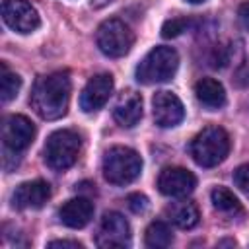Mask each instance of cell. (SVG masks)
<instances>
[{
	"instance_id": "obj_1",
	"label": "cell",
	"mask_w": 249,
	"mask_h": 249,
	"mask_svg": "<svg viewBox=\"0 0 249 249\" xmlns=\"http://www.w3.org/2000/svg\"><path fill=\"white\" fill-rule=\"evenodd\" d=\"M70 88L72 84L68 72H51L35 82L29 103L41 119L56 121L68 111Z\"/></svg>"
},
{
	"instance_id": "obj_2",
	"label": "cell",
	"mask_w": 249,
	"mask_h": 249,
	"mask_svg": "<svg viewBox=\"0 0 249 249\" xmlns=\"http://www.w3.org/2000/svg\"><path fill=\"white\" fill-rule=\"evenodd\" d=\"M230 152V136L222 126L210 124L202 128L191 142V156L202 167H214L226 160Z\"/></svg>"
},
{
	"instance_id": "obj_3",
	"label": "cell",
	"mask_w": 249,
	"mask_h": 249,
	"mask_svg": "<svg viewBox=\"0 0 249 249\" xmlns=\"http://www.w3.org/2000/svg\"><path fill=\"white\" fill-rule=\"evenodd\" d=\"M142 171V160L128 146H113L103 156V177L111 185H128Z\"/></svg>"
},
{
	"instance_id": "obj_4",
	"label": "cell",
	"mask_w": 249,
	"mask_h": 249,
	"mask_svg": "<svg viewBox=\"0 0 249 249\" xmlns=\"http://www.w3.org/2000/svg\"><path fill=\"white\" fill-rule=\"evenodd\" d=\"M80 148H82V140L78 132L70 128L54 130L47 138L45 148H43L45 163L54 171H64L76 163L80 156Z\"/></svg>"
},
{
	"instance_id": "obj_5",
	"label": "cell",
	"mask_w": 249,
	"mask_h": 249,
	"mask_svg": "<svg viewBox=\"0 0 249 249\" xmlns=\"http://www.w3.org/2000/svg\"><path fill=\"white\" fill-rule=\"evenodd\" d=\"M179 54L171 47H154L136 66V80L140 84H161L175 76Z\"/></svg>"
},
{
	"instance_id": "obj_6",
	"label": "cell",
	"mask_w": 249,
	"mask_h": 249,
	"mask_svg": "<svg viewBox=\"0 0 249 249\" xmlns=\"http://www.w3.org/2000/svg\"><path fill=\"white\" fill-rule=\"evenodd\" d=\"M95 43L103 54H107L111 58H119L130 51V47L134 43V33L130 31V27L124 21L111 18V19H105L97 27Z\"/></svg>"
},
{
	"instance_id": "obj_7",
	"label": "cell",
	"mask_w": 249,
	"mask_h": 249,
	"mask_svg": "<svg viewBox=\"0 0 249 249\" xmlns=\"http://www.w3.org/2000/svg\"><path fill=\"white\" fill-rule=\"evenodd\" d=\"M97 247L113 249V247H128L130 245V226L126 218L119 212H105L95 235Z\"/></svg>"
},
{
	"instance_id": "obj_8",
	"label": "cell",
	"mask_w": 249,
	"mask_h": 249,
	"mask_svg": "<svg viewBox=\"0 0 249 249\" xmlns=\"http://www.w3.org/2000/svg\"><path fill=\"white\" fill-rule=\"evenodd\" d=\"M2 18L6 25L18 33H31L39 27V14L27 0H4Z\"/></svg>"
},
{
	"instance_id": "obj_9",
	"label": "cell",
	"mask_w": 249,
	"mask_h": 249,
	"mask_svg": "<svg viewBox=\"0 0 249 249\" xmlns=\"http://www.w3.org/2000/svg\"><path fill=\"white\" fill-rule=\"evenodd\" d=\"M35 138L33 123L23 115H10L2 123V142L12 152L25 150Z\"/></svg>"
},
{
	"instance_id": "obj_10",
	"label": "cell",
	"mask_w": 249,
	"mask_h": 249,
	"mask_svg": "<svg viewBox=\"0 0 249 249\" xmlns=\"http://www.w3.org/2000/svg\"><path fill=\"white\" fill-rule=\"evenodd\" d=\"M152 109H154V121L161 128L177 126L185 117V109H183L181 99L175 93L165 91V89H161L154 95Z\"/></svg>"
},
{
	"instance_id": "obj_11",
	"label": "cell",
	"mask_w": 249,
	"mask_h": 249,
	"mask_svg": "<svg viewBox=\"0 0 249 249\" xmlns=\"http://www.w3.org/2000/svg\"><path fill=\"white\" fill-rule=\"evenodd\" d=\"M49 198H51V185L43 179H33L16 187L12 195V204L14 208L19 210H37L45 206Z\"/></svg>"
},
{
	"instance_id": "obj_12",
	"label": "cell",
	"mask_w": 249,
	"mask_h": 249,
	"mask_svg": "<svg viewBox=\"0 0 249 249\" xmlns=\"http://www.w3.org/2000/svg\"><path fill=\"white\" fill-rule=\"evenodd\" d=\"M196 187V177L185 167H165L158 177V189L165 196H187Z\"/></svg>"
},
{
	"instance_id": "obj_13",
	"label": "cell",
	"mask_w": 249,
	"mask_h": 249,
	"mask_svg": "<svg viewBox=\"0 0 249 249\" xmlns=\"http://www.w3.org/2000/svg\"><path fill=\"white\" fill-rule=\"evenodd\" d=\"M113 91V78L111 74H95L88 80V84L84 86L82 93H80V107L86 113H93L97 109H101L109 95Z\"/></svg>"
},
{
	"instance_id": "obj_14",
	"label": "cell",
	"mask_w": 249,
	"mask_h": 249,
	"mask_svg": "<svg viewBox=\"0 0 249 249\" xmlns=\"http://www.w3.org/2000/svg\"><path fill=\"white\" fill-rule=\"evenodd\" d=\"M58 218L64 226L68 228H84L89 224V220L93 218V204L88 196H76L66 200L60 210H58Z\"/></svg>"
},
{
	"instance_id": "obj_15",
	"label": "cell",
	"mask_w": 249,
	"mask_h": 249,
	"mask_svg": "<svg viewBox=\"0 0 249 249\" xmlns=\"http://www.w3.org/2000/svg\"><path fill=\"white\" fill-rule=\"evenodd\" d=\"M113 117L124 128L134 126L142 117V97L132 89H124L115 101Z\"/></svg>"
},
{
	"instance_id": "obj_16",
	"label": "cell",
	"mask_w": 249,
	"mask_h": 249,
	"mask_svg": "<svg viewBox=\"0 0 249 249\" xmlns=\"http://www.w3.org/2000/svg\"><path fill=\"white\" fill-rule=\"evenodd\" d=\"M195 95L206 109H220L226 105V89L214 78H200L195 84Z\"/></svg>"
},
{
	"instance_id": "obj_17",
	"label": "cell",
	"mask_w": 249,
	"mask_h": 249,
	"mask_svg": "<svg viewBox=\"0 0 249 249\" xmlns=\"http://www.w3.org/2000/svg\"><path fill=\"white\" fill-rule=\"evenodd\" d=\"M165 214H167V218H169L177 228H181V230H191V228H195V226L198 224V218H200L196 204L191 202V200H185V198L171 202V204L165 208Z\"/></svg>"
},
{
	"instance_id": "obj_18",
	"label": "cell",
	"mask_w": 249,
	"mask_h": 249,
	"mask_svg": "<svg viewBox=\"0 0 249 249\" xmlns=\"http://www.w3.org/2000/svg\"><path fill=\"white\" fill-rule=\"evenodd\" d=\"M210 198H212L214 208L220 210V212H224V214H231V216L243 214V206H241L239 198H237L230 189H226V187H216V189H212Z\"/></svg>"
},
{
	"instance_id": "obj_19",
	"label": "cell",
	"mask_w": 249,
	"mask_h": 249,
	"mask_svg": "<svg viewBox=\"0 0 249 249\" xmlns=\"http://www.w3.org/2000/svg\"><path fill=\"white\" fill-rule=\"evenodd\" d=\"M144 241H146V245L152 247V249H163V247H169L171 241H173L171 228H169L165 222L156 220V222H152V224L146 228Z\"/></svg>"
},
{
	"instance_id": "obj_20",
	"label": "cell",
	"mask_w": 249,
	"mask_h": 249,
	"mask_svg": "<svg viewBox=\"0 0 249 249\" xmlns=\"http://www.w3.org/2000/svg\"><path fill=\"white\" fill-rule=\"evenodd\" d=\"M19 88H21V78L16 72L8 70V66L2 62L0 64V99H2V103L12 101L18 95Z\"/></svg>"
},
{
	"instance_id": "obj_21",
	"label": "cell",
	"mask_w": 249,
	"mask_h": 249,
	"mask_svg": "<svg viewBox=\"0 0 249 249\" xmlns=\"http://www.w3.org/2000/svg\"><path fill=\"white\" fill-rule=\"evenodd\" d=\"M191 25V19L189 18H171L167 19L163 25H161V35L165 39H171V37H177L181 35L183 31H187Z\"/></svg>"
},
{
	"instance_id": "obj_22",
	"label": "cell",
	"mask_w": 249,
	"mask_h": 249,
	"mask_svg": "<svg viewBox=\"0 0 249 249\" xmlns=\"http://www.w3.org/2000/svg\"><path fill=\"white\" fill-rule=\"evenodd\" d=\"M233 183L249 196V163L239 165V167L233 171Z\"/></svg>"
},
{
	"instance_id": "obj_23",
	"label": "cell",
	"mask_w": 249,
	"mask_h": 249,
	"mask_svg": "<svg viewBox=\"0 0 249 249\" xmlns=\"http://www.w3.org/2000/svg\"><path fill=\"white\" fill-rule=\"evenodd\" d=\"M126 204L134 214H142L148 208V198L144 195H140V193H132V195L126 196Z\"/></svg>"
},
{
	"instance_id": "obj_24",
	"label": "cell",
	"mask_w": 249,
	"mask_h": 249,
	"mask_svg": "<svg viewBox=\"0 0 249 249\" xmlns=\"http://www.w3.org/2000/svg\"><path fill=\"white\" fill-rule=\"evenodd\" d=\"M235 82H237L239 86H243V88H249V64H243V66L237 70Z\"/></svg>"
},
{
	"instance_id": "obj_25",
	"label": "cell",
	"mask_w": 249,
	"mask_h": 249,
	"mask_svg": "<svg viewBox=\"0 0 249 249\" xmlns=\"http://www.w3.org/2000/svg\"><path fill=\"white\" fill-rule=\"evenodd\" d=\"M47 247H70V249H82V243H78V241H68V239H54V241H49Z\"/></svg>"
},
{
	"instance_id": "obj_26",
	"label": "cell",
	"mask_w": 249,
	"mask_h": 249,
	"mask_svg": "<svg viewBox=\"0 0 249 249\" xmlns=\"http://www.w3.org/2000/svg\"><path fill=\"white\" fill-rule=\"evenodd\" d=\"M237 16H239V21L243 23V27H247V29H249V2H243V4L239 6Z\"/></svg>"
},
{
	"instance_id": "obj_27",
	"label": "cell",
	"mask_w": 249,
	"mask_h": 249,
	"mask_svg": "<svg viewBox=\"0 0 249 249\" xmlns=\"http://www.w3.org/2000/svg\"><path fill=\"white\" fill-rule=\"evenodd\" d=\"M218 245H235V241H233V239H224V241H220Z\"/></svg>"
},
{
	"instance_id": "obj_28",
	"label": "cell",
	"mask_w": 249,
	"mask_h": 249,
	"mask_svg": "<svg viewBox=\"0 0 249 249\" xmlns=\"http://www.w3.org/2000/svg\"><path fill=\"white\" fill-rule=\"evenodd\" d=\"M185 2H191V4H200V2H204V0H185Z\"/></svg>"
}]
</instances>
